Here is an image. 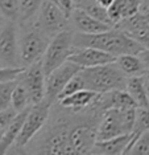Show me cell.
Segmentation results:
<instances>
[{"instance_id": "6da1fadb", "label": "cell", "mask_w": 149, "mask_h": 155, "mask_svg": "<svg viewBox=\"0 0 149 155\" xmlns=\"http://www.w3.org/2000/svg\"><path fill=\"white\" fill-rule=\"evenodd\" d=\"M73 45L74 48H98L100 51L115 56V57L120 54H139L144 49L135 38H132L124 31L116 28L115 25L107 31L94 35L75 32L73 35Z\"/></svg>"}, {"instance_id": "7a4b0ae2", "label": "cell", "mask_w": 149, "mask_h": 155, "mask_svg": "<svg viewBox=\"0 0 149 155\" xmlns=\"http://www.w3.org/2000/svg\"><path fill=\"white\" fill-rule=\"evenodd\" d=\"M79 73L84 81V87L95 93L100 94L115 89H125L127 77L115 62L82 68Z\"/></svg>"}, {"instance_id": "3957f363", "label": "cell", "mask_w": 149, "mask_h": 155, "mask_svg": "<svg viewBox=\"0 0 149 155\" xmlns=\"http://www.w3.org/2000/svg\"><path fill=\"white\" fill-rule=\"evenodd\" d=\"M136 109H109L102 113L97 127V140L131 134L135 126Z\"/></svg>"}, {"instance_id": "277c9868", "label": "cell", "mask_w": 149, "mask_h": 155, "mask_svg": "<svg viewBox=\"0 0 149 155\" xmlns=\"http://www.w3.org/2000/svg\"><path fill=\"white\" fill-rule=\"evenodd\" d=\"M53 102L48 98H44L38 104L32 105L28 110L24 123L21 126V130L17 135V138L13 143L12 149L15 150H24L29 144L38 133L44 129L45 123L48 122V118L50 115V110L53 107Z\"/></svg>"}, {"instance_id": "5b68a950", "label": "cell", "mask_w": 149, "mask_h": 155, "mask_svg": "<svg viewBox=\"0 0 149 155\" xmlns=\"http://www.w3.org/2000/svg\"><path fill=\"white\" fill-rule=\"evenodd\" d=\"M20 27L24 28V31L21 35L19 33V58L20 66L24 68L40 61L50 38L38 31L36 27H33V24Z\"/></svg>"}, {"instance_id": "8992f818", "label": "cell", "mask_w": 149, "mask_h": 155, "mask_svg": "<svg viewBox=\"0 0 149 155\" xmlns=\"http://www.w3.org/2000/svg\"><path fill=\"white\" fill-rule=\"evenodd\" d=\"M73 35L74 31L67 28L61 32L54 35L50 40L46 49L44 52V56L41 58L42 69H44L45 76L57 66L67 61L69 56L73 53L74 45H73Z\"/></svg>"}, {"instance_id": "52a82bcc", "label": "cell", "mask_w": 149, "mask_h": 155, "mask_svg": "<svg viewBox=\"0 0 149 155\" xmlns=\"http://www.w3.org/2000/svg\"><path fill=\"white\" fill-rule=\"evenodd\" d=\"M33 27L52 38L58 32L70 28V24L66 13L53 0H44L33 21Z\"/></svg>"}, {"instance_id": "ba28073f", "label": "cell", "mask_w": 149, "mask_h": 155, "mask_svg": "<svg viewBox=\"0 0 149 155\" xmlns=\"http://www.w3.org/2000/svg\"><path fill=\"white\" fill-rule=\"evenodd\" d=\"M16 80L25 87L32 105L38 104L45 98V73L41 60L24 66Z\"/></svg>"}, {"instance_id": "9c48e42d", "label": "cell", "mask_w": 149, "mask_h": 155, "mask_svg": "<svg viewBox=\"0 0 149 155\" xmlns=\"http://www.w3.org/2000/svg\"><path fill=\"white\" fill-rule=\"evenodd\" d=\"M0 65L20 66L19 58V29L13 21H4L0 27Z\"/></svg>"}, {"instance_id": "30bf717a", "label": "cell", "mask_w": 149, "mask_h": 155, "mask_svg": "<svg viewBox=\"0 0 149 155\" xmlns=\"http://www.w3.org/2000/svg\"><path fill=\"white\" fill-rule=\"evenodd\" d=\"M81 69H82L81 66L67 60L55 69H53L52 72H49L45 76V98H48L53 104L57 102V98L62 91L63 86L67 84V81L74 74H77Z\"/></svg>"}, {"instance_id": "8fae6325", "label": "cell", "mask_w": 149, "mask_h": 155, "mask_svg": "<svg viewBox=\"0 0 149 155\" xmlns=\"http://www.w3.org/2000/svg\"><path fill=\"white\" fill-rule=\"evenodd\" d=\"M115 56L107 53L104 51H100L98 48L93 47H82V48H74L73 53L69 56L70 61L77 64L81 68H91V66H98L103 64H109L115 61Z\"/></svg>"}, {"instance_id": "7c38bea8", "label": "cell", "mask_w": 149, "mask_h": 155, "mask_svg": "<svg viewBox=\"0 0 149 155\" xmlns=\"http://www.w3.org/2000/svg\"><path fill=\"white\" fill-rule=\"evenodd\" d=\"M69 24L73 31H75L78 33H86V35L99 33L113 27L103 21H99L98 19L90 16L87 12H84L83 9L78 8V7H74V9L70 12Z\"/></svg>"}, {"instance_id": "4fadbf2b", "label": "cell", "mask_w": 149, "mask_h": 155, "mask_svg": "<svg viewBox=\"0 0 149 155\" xmlns=\"http://www.w3.org/2000/svg\"><path fill=\"white\" fill-rule=\"evenodd\" d=\"M98 96L99 93H95L93 90L82 89L70 94V96L59 98V100H57V102H58V106L65 109V110L82 111L84 109H87L90 105H93Z\"/></svg>"}, {"instance_id": "5bb4252c", "label": "cell", "mask_w": 149, "mask_h": 155, "mask_svg": "<svg viewBox=\"0 0 149 155\" xmlns=\"http://www.w3.org/2000/svg\"><path fill=\"white\" fill-rule=\"evenodd\" d=\"M129 139H131V134H124V135H118V137H113V138H109V139L97 140L91 154L123 155L129 143Z\"/></svg>"}, {"instance_id": "9a60e30c", "label": "cell", "mask_w": 149, "mask_h": 155, "mask_svg": "<svg viewBox=\"0 0 149 155\" xmlns=\"http://www.w3.org/2000/svg\"><path fill=\"white\" fill-rule=\"evenodd\" d=\"M28 110H29V107L17 113L15 119H13V121L9 123L8 127L2 133V137H0V154H5L12 149L13 143H15L17 135H19V133L21 130V126H23V123H24V119H25Z\"/></svg>"}, {"instance_id": "2e32d148", "label": "cell", "mask_w": 149, "mask_h": 155, "mask_svg": "<svg viewBox=\"0 0 149 155\" xmlns=\"http://www.w3.org/2000/svg\"><path fill=\"white\" fill-rule=\"evenodd\" d=\"M140 0H113L112 4L107 8L109 20L115 25L120 20L133 16L139 12Z\"/></svg>"}, {"instance_id": "e0dca14e", "label": "cell", "mask_w": 149, "mask_h": 155, "mask_svg": "<svg viewBox=\"0 0 149 155\" xmlns=\"http://www.w3.org/2000/svg\"><path fill=\"white\" fill-rule=\"evenodd\" d=\"M125 77L143 76L147 69L139 54H120L113 61Z\"/></svg>"}, {"instance_id": "ac0fdd59", "label": "cell", "mask_w": 149, "mask_h": 155, "mask_svg": "<svg viewBox=\"0 0 149 155\" xmlns=\"http://www.w3.org/2000/svg\"><path fill=\"white\" fill-rule=\"evenodd\" d=\"M125 90H127V93L132 97V100L135 101L137 107L149 106V100L147 96V91L144 89V84H143L141 76L127 77Z\"/></svg>"}, {"instance_id": "d6986e66", "label": "cell", "mask_w": 149, "mask_h": 155, "mask_svg": "<svg viewBox=\"0 0 149 155\" xmlns=\"http://www.w3.org/2000/svg\"><path fill=\"white\" fill-rule=\"evenodd\" d=\"M19 2V11H20V25H30L33 24L36 15L40 9L44 0H17Z\"/></svg>"}, {"instance_id": "ffe728a7", "label": "cell", "mask_w": 149, "mask_h": 155, "mask_svg": "<svg viewBox=\"0 0 149 155\" xmlns=\"http://www.w3.org/2000/svg\"><path fill=\"white\" fill-rule=\"evenodd\" d=\"M78 8L83 9L84 12H87L90 16L98 19L99 21H103L106 24H109V25H113L112 21L109 20V16H108V12H107V8L102 7L97 0H82L79 2L78 4L75 5Z\"/></svg>"}, {"instance_id": "44dd1931", "label": "cell", "mask_w": 149, "mask_h": 155, "mask_svg": "<svg viewBox=\"0 0 149 155\" xmlns=\"http://www.w3.org/2000/svg\"><path fill=\"white\" fill-rule=\"evenodd\" d=\"M11 106L15 109L17 113L32 106L30 98L28 96L25 87L21 85L20 82H17V80H16V85L12 90V96H11Z\"/></svg>"}, {"instance_id": "7402d4cb", "label": "cell", "mask_w": 149, "mask_h": 155, "mask_svg": "<svg viewBox=\"0 0 149 155\" xmlns=\"http://www.w3.org/2000/svg\"><path fill=\"white\" fill-rule=\"evenodd\" d=\"M149 130V106L136 107V118H135V126L131 133V140H133L141 133Z\"/></svg>"}, {"instance_id": "603a6c76", "label": "cell", "mask_w": 149, "mask_h": 155, "mask_svg": "<svg viewBox=\"0 0 149 155\" xmlns=\"http://www.w3.org/2000/svg\"><path fill=\"white\" fill-rule=\"evenodd\" d=\"M124 154H149V130L131 140Z\"/></svg>"}, {"instance_id": "cb8c5ba5", "label": "cell", "mask_w": 149, "mask_h": 155, "mask_svg": "<svg viewBox=\"0 0 149 155\" xmlns=\"http://www.w3.org/2000/svg\"><path fill=\"white\" fill-rule=\"evenodd\" d=\"M0 15L5 21L19 23L20 11L17 0H0Z\"/></svg>"}, {"instance_id": "d4e9b609", "label": "cell", "mask_w": 149, "mask_h": 155, "mask_svg": "<svg viewBox=\"0 0 149 155\" xmlns=\"http://www.w3.org/2000/svg\"><path fill=\"white\" fill-rule=\"evenodd\" d=\"M82 89H86V87H84V81L82 78V76H81V73L78 72L77 74H74L71 78L67 81V84L63 86V89L61 93H59L57 100H59V98H62V97H66V96H70V94L75 93L78 90H82Z\"/></svg>"}, {"instance_id": "484cf974", "label": "cell", "mask_w": 149, "mask_h": 155, "mask_svg": "<svg viewBox=\"0 0 149 155\" xmlns=\"http://www.w3.org/2000/svg\"><path fill=\"white\" fill-rule=\"evenodd\" d=\"M15 85L16 80L0 82V110L11 106V96H12V90Z\"/></svg>"}, {"instance_id": "4316f807", "label": "cell", "mask_w": 149, "mask_h": 155, "mask_svg": "<svg viewBox=\"0 0 149 155\" xmlns=\"http://www.w3.org/2000/svg\"><path fill=\"white\" fill-rule=\"evenodd\" d=\"M131 37L139 43L144 49H149V23L139 27L137 29L128 33Z\"/></svg>"}, {"instance_id": "83f0119b", "label": "cell", "mask_w": 149, "mask_h": 155, "mask_svg": "<svg viewBox=\"0 0 149 155\" xmlns=\"http://www.w3.org/2000/svg\"><path fill=\"white\" fill-rule=\"evenodd\" d=\"M16 114H17V111L12 106L0 110V130H2V133L4 131V130L9 126V123L15 119Z\"/></svg>"}, {"instance_id": "f1b7e54d", "label": "cell", "mask_w": 149, "mask_h": 155, "mask_svg": "<svg viewBox=\"0 0 149 155\" xmlns=\"http://www.w3.org/2000/svg\"><path fill=\"white\" fill-rule=\"evenodd\" d=\"M21 70H23L21 66H16V68H12V66H2L0 68V82L16 80Z\"/></svg>"}, {"instance_id": "f546056e", "label": "cell", "mask_w": 149, "mask_h": 155, "mask_svg": "<svg viewBox=\"0 0 149 155\" xmlns=\"http://www.w3.org/2000/svg\"><path fill=\"white\" fill-rule=\"evenodd\" d=\"M54 3L62 9L63 12L66 13L67 17H69L70 12H71L73 9H74V7H75V3H74V0H54Z\"/></svg>"}, {"instance_id": "4dcf8cb0", "label": "cell", "mask_w": 149, "mask_h": 155, "mask_svg": "<svg viewBox=\"0 0 149 155\" xmlns=\"http://www.w3.org/2000/svg\"><path fill=\"white\" fill-rule=\"evenodd\" d=\"M139 56H140L141 61L144 62L145 69L149 70V49H143V51L139 53Z\"/></svg>"}, {"instance_id": "1f68e13d", "label": "cell", "mask_w": 149, "mask_h": 155, "mask_svg": "<svg viewBox=\"0 0 149 155\" xmlns=\"http://www.w3.org/2000/svg\"><path fill=\"white\" fill-rule=\"evenodd\" d=\"M139 12L143 13V15H147V13H149V0H140Z\"/></svg>"}, {"instance_id": "d6a6232c", "label": "cell", "mask_w": 149, "mask_h": 155, "mask_svg": "<svg viewBox=\"0 0 149 155\" xmlns=\"http://www.w3.org/2000/svg\"><path fill=\"white\" fill-rule=\"evenodd\" d=\"M141 78H143L144 89H145V91H147V96H148V100H149V70H147V72L141 76Z\"/></svg>"}, {"instance_id": "836d02e7", "label": "cell", "mask_w": 149, "mask_h": 155, "mask_svg": "<svg viewBox=\"0 0 149 155\" xmlns=\"http://www.w3.org/2000/svg\"><path fill=\"white\" fill-rule=\"evenodd\" d=\"M97 2H98L102 7H104V8H108V7L112 4L113 0H97Z\"/></svg>"}, {"instance_id": "e575fe53", "label": "cell", "mask_w": 149, "mask_h": 155, "mask_svg": "<svg viewBox=\"0 0 149 155\" xmlns=\"http://www.w3.org/2000/svg\"><path fill=\"white\" fill-rule=\"evenodd\" d=\"M4 21H5V20L3 19V16H2V15H0V27H2L3 24H4Z\"/></svg>"}, {"instance_id": "d590c367", "label": "cell", "mask_w": 149, "mask_h": 155, "mask_svg": "<svg viewBox=\"0 0 149 155\" xmlns=\"http://www.w3.org/2000/svg\"><path fill=\"white\" fill-rule=\"evenodd\" d=\"M79 2H82V0H74V3H75V5H77L78 3H79Z\"/></svg>"}, {"instance_id": "8d00e7d4", "label": "cell", "mask_w": 149, "mask_h": 155, "mask_svg": "<svg viewBox=\"0 0 149 155\" xmlns=\"http://www.w3.org/2000/svg\"><path fill=\"white\" fill-rule=\"evenodd\" d=\"M145 17H147V20L149 21V13H147V15H145Z\"/></svg>"}, {"instance_id": "74e56055", "label": "cell", "mask_w": 149, "mask_h": 155, "mask_svg": "<svg viewBox=\"0 0 149 155\" xmlns=\"http://www.w3.org/2000/svg\"><path fill=\"white\" fill-rule=\"evenodd\" d=\"M0 137H2V130H0Z\"/></svg>"}, {"instance_id": "f35d334b", "label": "cell", "mask_w": 149, "mask_h": 155, "mask_svg": "<svg viewBox=\"0 0 149 155\" xmlns=\"http://www.w3.org/2000/svg\"><path fill=\"white\" fill-rule=\"evenodd\" d=\"M0 68H2V65H0Z\"/></svg>"}]
</instances>
